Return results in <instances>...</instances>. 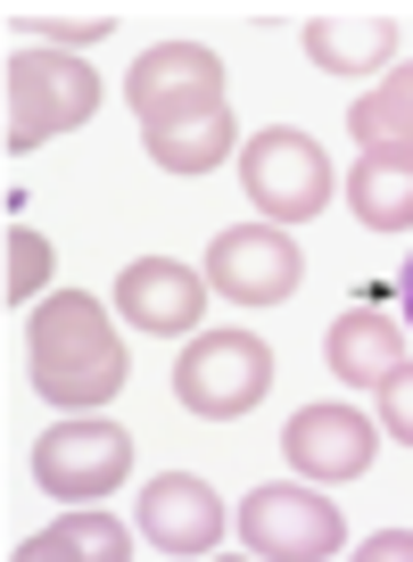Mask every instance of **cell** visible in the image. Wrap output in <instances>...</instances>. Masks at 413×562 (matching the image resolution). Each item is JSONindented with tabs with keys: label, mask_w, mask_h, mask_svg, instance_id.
<instances>
[{
	"label": "cell",
	"mask_w": 413,
	"mask_h": 562,
	"mask_svg": "<svg viewBox=\"0 0 413 562\" xmlns=\"http://www.w3.org/2000/svg\"><path fill=\"white\" fill-rule=\"evenodd\" d=\"M25 364H34V389L58 405V414H100V405L124 389L116 323H108L100 299H83V290H58V299L34 306Z\"/></svg>",
	"instance_id": "obj_1"
},
{
	"label": "cell",
	"mask_w": 413,
	"mask_h": 562,
	"mask_svg": "<svg viewBox=\"0 0 413 562\" xmlns=\"http://www.w3.org/2000/svg\"><path fill=\"white\" fill-rule=\"evenodd\" d=\"M91 108H100V75L83 58L42 50V42L9 58V149H42V140L75 133L91 124Z\"/></svg>",
	"instance_id": "obj_2"
},
{
	"label": "cell",
	"mask_w": 413,
	"mask_h": 562,
	"mask_svg": "<svg viewBox=\"0 0 413 562\" xmlns=\"http://www.w3.org/2000/svg\"><path fill=\"white\" fill-rule=\"evenodd\" d=\"M274 389V356H265L257 331H199L182 356H174V397L199 422H232Z\"/></svg>",
	"instance_id": "obj_3"
},
{
	"label": "cell",
	"mask_w": 413,
	"mask_h": 562,
	"mask_svg": "<svg viewBox=\"0 0 413 562\" xmlns=\"http://www.w3.org/2000/svg\"><path fill=\"white\" fill-rule=\"evenodd\" d=\"M124 100H133L141 133L190 124V116H206V108H224V58L199 50V42H157V50L133 58V83H124Z\"/></svg>",
	"instance_id": "obj_4"
},
{
	"label": "cell",
	"mask_w": 413,
	"mask_h": 562,
	"mask_svg": "<svg viewBox=\"0 0 413 562\" xmlns=\"http://www.w3.org/2000/svg\"><path fill=\"white\" fill-rule=\"evenodd\" d=\"M241 182H248V199H257V215H281V232H290L298 215L331 207L323 149H314L306 133H290V124H265V133L241 149Z\"/></svg>",
	"instance_id": "obj_5"
},
{
	"label": "cell",
	"mask_w": 413,
	"mask_h": 562,
	"mask_svg": "<svg viewBox=\"0 0 413 562\" xmlns=\"http://www.w3.org/2000/svg\"><path fill=\"white\" fill-rule=\"evenodd\" d=\"M34 480L51 496L91 505V496H108L116 480H133V439H124L116 422H100V414H75V422H58V430L34 439Z\"/></svg>",
	"instance_id": "obj_6"
},
{
	"label": "cell",
	"mask_w": 413,
	"mask_h": 562,
	"mask_svg": "<svg viewBox=\"0 0 413 562\" xmlns=\"http://www.w3.org/2000/svg\"><path fill=\"white\" fill-rule=\"evenodd\" d=\"M241 538L265 562H314V554H347V521L323 488H257L241 505Z\"/></svg>",
	"instance_id": "obj_7"
},
{
	"label": "cell",
	"mask_w": 413,
	"mask_h": 562,
	"mask_svg": "<svg viewBox=\"0 0 413 562\" xmlns=\"http://www.w3.org/2000/svg\"><path fill=\"white\" fill-rule=\"evenodd\" d=\"M206 281L241 306H281L298 281H306V257H298V240L281 224H241V232H215Z\"/></svg>",
	"instance_id": "obj_8"
},
{
	"label": "cell",
	"mask_w": 413,
	"mask_h": 562,
	"mask_svg": "<svg viewBox=\"0 0 413 562\" xmlns=\"http://www.w3.org/2000/svg\"><path fill=\"white\" fill-rule=\"evenodd\" d=\"M290 472L298 480H364L372 472V414H356V405H306V414H290Z\"/></svg>",
	"instance_id": "obj_9"
},
{
	"label": "cell",
	"mask_w": 413,
	"mask_h": 562,
	"mask_svg": "<svg viewBox=\"0 0 413 562\" xmlns=\"http://www.w3.org/2000/svg\"><path fill=\"white\" fill-rule=\"evenodd\" d=\"M116 306H124V323H141L157 339H190L199 315H206V281L174 257H133L124 281H116Z\"/></svg>",
	"instance_id": "obj_10"
},
{
	"label": "cell",
	"mask_w": 413,
	"mask_h": 562,
	"mask_svg": "<svg viewBox=\"0 0 413 562\" xmlns=\"http://www.w3.org/2000/svg\"><path fill=\"white\" fill-rule=\"evenodd\" d=\"M141 538L157 546V554H215V538H224V505H215V488L190 472H166L141 488Z\"/></svg>",
	"instance_id": "obj_11"
},
{
	"label": "cell",
	"mask_w": 413,
	"mask_h": 562,
	"mask_svg": "<svg viewBox=\"0 0 413 562\" xmlns=\"http://www.w3.org/2000/svg\"><path fill=\"white\" fill-rule=\"evenodd\" d=\"M389 50H397V18H380V9H323V18H306V58L323 75L389 67Z\"/></svg>",
	"instance_id": "obj_12"
},
{
	"label": "cell",
	"mask_w": 413,
	"mask_h": 562,
	"mask_svg": "<svg viewBox=\"0 0 413 562\" xmlns=\"http://www.w3.org/2000/svg\"><path fill=\"white\" fill-rule=\"evenodd\" d=\"M323 364L339 372L347 389H380L397 364H405V331H397V323L380 315V306H356V315H339V323H331Z\"/></svg>",
	"instance_id": "obj_13"
},
{
	"label": "cell",
	"mask_w": 413,
	"mask_h": 562,
	"mask_svg": "<svg viewBox=\"0 0 413 562\" xmlns=\"http://www.w3.org/2000/svg\"><path fill=\"white\" fill-rule=\"evenodd\" d=\"M347 199L372 232H413V149H364Z\"/></svg>",
	"instance_id": "obj_14"
},
{
	"label": "cell",
	"mask_w": 413,
	"mask_h": 562,
	"mask_svg": "<svg viewBox=\"0 0 413 562\" xmlns=\"http://www.w3.org/2000/svg\"><path fill=\"white\" fill-rule=\"evenodd\" d=\"M347 133H356L364 149H413V67H397L389 83L356 91V100H347Z\"/></svg>",
	"instance_id": "obj_15"
},
{
	"label": "cell",
	"mask_w": 413,
	"mask_h": 562,
	"mask_svg": "<svg viewBox=\"0 0 413 562\" xmlns=\"http://www.w3.org/2000/svg\"><path fill=\"white\" fill-rule=\"evenodd\" d=\"M149 158L166 166V175H215V166L232 158V108H206V116H190V124L149 133Z\"/></svg>",
	"instance_id": "obj_16"
},
{
	"label": "cell",
	"mask_w": 413,
	"mask_h": 562,
	"mask_svg": "<svg viewBox=\"0 0 413 562\" xmlns=\"http://www.w3.org/2000/svg\"><path fill=\"white\" fill-rule=\"evenodd\" d=\"M67 554L124 562L133 546H124V521H108V513H75V521H58V529H42V538L18 546V562H67Z\"/></svg>",
	"instance_id": "obj_17"
},
{
	"label": "cell",
	"mask_w": 413,
	"mask_h": 562,
	"mask_svg": "<svg viewBox=\"0 0 413 562\" xmlns=\"http://www.w3.org/2000/svg\"><path fill=\"white\" fill-rule=\"evenodd\" d=\"M0 273H9V306L42 299V281H51V240L25 232V224H9V257H0Z\"/></svg>",
	"instance_id": "obj_18"
},
{
	"label": "cell",
	"mask_w": 413,
	"mask_h": 562,
	"mask_svg": "<svg viewBox=\"0 0 413 562\" xmlns=\"http://www.w3.org/2000/svg\"><path fill=\"white\" fill-rule=\"evenodd\" d=\"M380 430H389L397 447H413V364H397L389 381H380Z\"/></svg>",
	"instance_id": "obj_19"
},
{
	"label": "cell",
	"mask_w": 413,
	"mask_h": 562,
	"mask_svg": "<svg viewBox=\"0 0 413 562\" xmlns=\"http://www.w3.org/2000/svg\"><path fill=\"white\" fill-rule=\"evenodd\" d=\"M25 34H42V50L51 42H108L116 34V18H51V9H34V18H18Z\"/></svg>",
	"instance_id": "obj_20"
},
{
	"label": "cell",
	"mask_w": 413,
	"mask_h": 562,
	"mask_svg": "<svg viewBox=\"0 0 413 562\" xmlns=\"http://www.w3.org/2000/svg\"><path fill=\"white\" fill-rule=\"evenodd\" d=\"M356 554H372V562H413V529H380V538H364Z\"/></svg>",
	"instance_id": "obj_21"
},
{
	"label": "cell",
	"mask_w": 413,
	"mask_h": 562,
	"mask_svg": "<svg viewBox=\"0 0 413 562\" xmlns=\"http://www.w3.org/2000/svg\"><path fill=\"white\" fill-rule=\"evenodd\" d=\"M397 299H405V315H413V257H405V273H397Z\"/></svg>",
	"instance_id": "obj_22"
}]
</instances>
